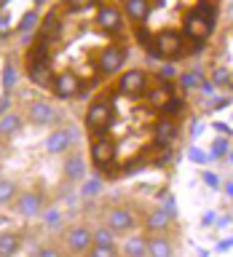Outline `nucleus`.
<instances>
[{"instance_id": "28", "label": "nucleus", "mask_w": 233, "mask_h": 257, "mask_svg": "<svg viewBox=\"0 0 233 257\" xmlns=\"http://www.w3.org/2000/svg\"><path fill=\"white\" fill-rule=\"evenodd\" d=\"M14 198H16V185L11 180H3V177H0V206L11 204Z\"/></svg>"}, {"instance_id": "39", "label": "nucleus", "mask_w": 233, "mask_h": 257, "mask_svg": "<svg viewBox=\"0 0 233 257\" xmlns=\"http://www.w3.org/2000/svg\"><path fill=\"white\" fill-rule=\"evenodd\" d=\"M43 217H46V222H48V225H56V222H59V212H56V209H48Z\"/></svg>"}, {"instance_id": "33", "label": "nucleus", "mask_w": 233, "mask_h": 257, "mask_svg": "<svg viewBox=\"0 0 233 257\" xmlns=\"http://www.w3.org/2000/svg\"><path fill=\"white\" fill-rule=\"evenodd\" d=\"M14 86H16V70H14V64L8 62L3 67V88H6V91H11Z\"/></svg>"}, {"instance_id": "21", "label": "nucleus", "mask_w": 233, "mask_h": 257, "mask_svg": "<svg viewBox=\"0 0 233 257\" xmlns=\"http://www.w3.org/2000/svg\"><path fill=\"white\" fill-rule=\"evenodd\" d=\"M30 64H48V40H38L27 51V67Z\"/></svg>"}, {"instance_id": "27", "label": "nucleus", "mask_w": 233, "mask_h": 257, "mask_svg": "<svg viewBox=\"0 0 233 257\" xmlns=\"http://www.w3.org/2000/svg\"><path fill=\"white\" fill-rule=\"evenodd\" d=\"M148 99L156 104V107H161V104H164L166 99H172V86H166V83H164V86H156L153 91L148 88Z\"/></svg>"}, {"instance_id": "37", "label": "nucleus", "mask_w": 233, "mask_h": 257, "mask_svg": "<svg viewBox=\"0 0 233 257\" xmlns=\"http://www.w3.org/2000/svg\"><path fill=\"white\" fill-rule=\"evenodd\" d=\"M174 75H177V72H174V67H172V64H169V67H161V70H158V78H161V80H166V78L172 80Z\"/></svg>"}, {"instance_id": "22", "label": "nucleus", "mask_w": 233, "mask_h": 257, "mask_svg": "<svg viewBox=\"0 0 233 257\" xmlns=\"http://www.w3.org/2000/svg\"><path fill=\"white\" fill-rule=\"evenodd\" d=\"M22 244V238H19V233H0V257H14L16 254V249H19Z\"/></svg>"}, {"instance_id": "17", "label": "nucleus", "mask_w": 233, "mask_h": 257, "mask_svg": "<svg viewBox=\"0 0 233 257\" xmlns=\"http://www.w3.org/2000/svg\"><path fill=\"white\" fill-rule=\"evenodd\" d=\"M70 145H72V134L67 132V128H56V132H54V134L46 140V150H48V153H54V156H56V153L67 150Z\"/></svg>"}, {"instance_id": "36", "label": "nucleus", "mask_w": 233, "mask_h": 257, "mask_svg": "<svg viewBox=\"0 0 233 257\" xmlns=\"http://www.w3.org/2000/svg\"><path fill=\"white\" fill-rule=\"evenodd\" d=\"M188 156H190L193 161H196V164H204V161H206V153H201V148H190Z\"/></svg>"}, {"instance_id": "46", "label": "nucleus", "mask_w": 233, "mask_h": 257, "mask_svg": "<svg viewBox=\"0 0 233 257\" xmlns=\"http://www.w3.org/2000/svg\"><path fill=\"white\" fill-rule=\"evenodd\" d=\"M228 193H230V196H233V182H230V185H228Z\"/></svg>"}, {"instance_id": "12", "label": "nucleus", "mask_w": 233, "mask_h": 257, "mask_svg": "<svg viewBox=\"0 0 233 257\" xmlns=\"http://www.w3.org/2000/svg\"><path fill=\"white\" fill-rule=\"evenodd\" d=\"M16 209H19V214L24 217H38L43 214V193L38 190H24L19 201H16Z\"/></svg>"}, {"instance_id": "42", "label": "nucleus", "mask_w": 233, "mask_h": 257, "mask_svg": "<svg viewBox=\"0 0 233 257\" xmlns=\"http://www.w3.org/2000/svg\"><path fill=\"white\" fill-rule=\"evenodd\" d=\"M204 182H206V185H212V188H214V185H217V177H214V174H209V172H204Z\"/></svg>"}, {"instance_id": "13", "label": "nucleus", "mask_w": 233, "mask_h": 257, "mask_svg": "<svg viewBox=\"0 0 233 257\" xmlns=\"http://www.w3.org/2000/svg\"><path fill=\"white\" fill-rule=\"evenodd\" d=\"M59 30H62V22H59V11H48L43 19H40V30H38V38L40 40H51L59 35Z\"/></svg>"}, {"instance_id": "40", "label": "nucleus", "mask_w": 233, "mask_h": 257, "mask_svg": "<svg viewBox=\"0 0 233 257\" xmlns=\"http://www.w3.org/2000/svg\"><path fill=\"white\" fill-rule=\"evenodd\" d=\"M8 104H11V96H8V91L0 96V115H6L8 112Z\"/></svg>"}, {"instance_id": "32", "label": "nucleus", "mask_w": 233, "mask_h": 257, "mask_svg": "<svg viewBox=\"0 0 233 257\" xmlns=\"http://www.w3.org/2000/svg\"><path fill=\"white\" fill-rule=\"evenodd\" d=\"M112 233H115V230H110V228H99V230H94V244L112 246Z\"/></svg>"}, {"instance_id": "11", "label": "nucleus", "mask_w": 233, "mask_h": 257, "mask_svg": "<svg viewBox=\"0 0 233 257\" xmlns=\"http://www.w3.org/2000/svg\"><path fill=\"white\" fill-rule=\"evenodd\" d=\"M124 62H126V51L121 46H107L99 54V70L104 75H115V72L124 67Z\"/></svg>"}, {"instance_id": "3", "label": "nucleus", "mask_w": 233, "mask_h": 257, "mask_svg": "<svg viewBox=\"0 0 233 257\" xmlns=\"http://www.w3.org/2000/svg\"><path fill=\"white\" fill-rule=\"evenodd\" d=\"M112 123V102L110 99H96L86 110V126L91 132H102Z\"/></svg>"}, {"instance_id": "19", "label": "nucleus", "mask_w": 233, "mask_h": 257, "mask_svg": "<svg viewBox=\"0 0 233 257\" xmlns=\"http://www.w3.org/2000/svg\"><path fill=\"white\" fill-rule=\"evenodd\" d=\"M27 78H30L32 86H51L54 83V75H51V67H48V64H30Z\"/></svg>"}, {"instance_id": "34", "label": "nucleus", "mask_w": 233, "mask_h": 257, "mask_svg": "<svg viewBox=\"0 0 233 257\" xmlns=\"http://www.w3.org/2000/svg\"><path fill=\"white\" fill-rule=\"evenodd\" d=\"M99 188H102L99 180H88V182H83V196H96Z\"/></svg>"}, {"instance_id": "45", "label": "nucleus", "mask_w": 233, "mask_h": 257, "mask_svg": "<svg viewBox=\"0 0 233 257\" xmlns=\"http://www.w3.org/2000/svg\"><path fill=\"white\" fill-rule=\"evenodd\" d=\"M8 3H11V0H0V11H3V8H6Z\"/></svg>"}, {"instance_id": "38", "label": "nucleus", "mask_w": 233, "mask_h": 257, "mask_svg": "<svg viewBox=\"0 0 233 257\" xmlns=\"http://www.w3.org/2000/svg\"><path fill=\"white\" fill-rule=\"evenodd\" d=\"M225 148H228V145H225V140H217V142H214V150H212V156H217V158H220V156H225Z\"/></svg>"}, {"instance_id": "1", "label": "nucleus", "mask_w": 233, "mask_h": 257, "mask_svg": "<svg viewBox=\"0 0 233 257\" xmlns=\"http://www.w3.org/2000/svg\"><path fill=\"white\" fill-rule=\"evenodd\" d=\"M185 51V38L177 30H161L153 38V54L161 59H177Z\"/></svg>"}, {"instance_id": "23", "label": "nucleus", "mask_w": 233, "mask_h": 257, "mask_svg": "<svg viewBox=\"0 0 233 257\" xmlns=\"http://www.w3.org/2000/svg\"><path fill=\"white\" fill-rule=\"evenodd\" d=\"M169 222H172V214H169L166 209H156V212H150V214H148V220H145L148 230H156V233H161Z\"/></svg>"}, {"instance_id": "24", "label": "nucleus", "mask_w": 233, "mask_h": 257, "mask_svg": "<svg viewBox=\"0 0 233 257\" xmlns=\"http://www.w3.org/2000/svg\"><path fill=\"white\" fill-rule=\"evenodd\" d=\"M19 128H22V118L16 115V112H6V115L0 118V137H3V140L14 137Z\"/></svg>"}, {"instance_id": "4", "label": "nucleus", "mask_w": 233, "mask_h": 257, "mask_svg": "<svg viewBox=\"0 0 233 257\" xmlns=\"http://www.w3.org/2000/svg\"><path fill=\"white\" fill-rule=\"evenodd\" d=\"M150 88V80L142 70H126L118 80V91L126 96H142Z\"/></svg>"}, {"instance_id": "5", "label": "nucleus", "mask_w": 233, "mask_h": 257, "mask_svg": "<svg viewBox=\"0 0 233 257\" xmlns=\"http://www.w3.org/2000/svg\"><path fill=\"white\" fill-rule=\"evenodd\" d=\"M80 78L75 75V72H70V70H64L59 72V75H54V83H51V91L56 99H72V96H78L80 94Z\"/></svg>"}, {"instance_id": "18", "label": "nucleus", "mask_w": 233, "mask_h": 257, "mask_svg": "<svg viewBox=\"0 0 233 257\" xmlns=\"http://www.w3.org/2000/svg\"><path fill=\"white\" fill-rule=\"evenodd\" d=\"M148 257H174V246L166 236L148 238Z\"/></svg>"}, {"instance_id": "29", "label": "nucleus", "mask_w": 233, "mask_h": 257, "mask_svg": "<svg viewBox=\"0 0 233 257\" xmlns=\"http://www.w3.org/2000/svg\"><path fill=\"white\" fill-rule=\"evenodd\" d=\"M233 80V75L228 72V67H222V64H217V67L212 70V83L214 86H228Z\"/></svg>"}, {"instance_id": "16", "label": "nucleus", "mask_w": 233, "mask_h": 257, "mask_svg": "<svg viewBox=\"0 0 233 257\" xmlns=\"http://www.w3.org/2000/svg\"><path fill=\"white\" fill-rule=\"evenodd\" d=\"M62 172H64V180H70V182L83 180V174H86V164H83V158H80V156H67V158H64Z\"/></svg>"}, {"instance_id": "15", "label": "nucleus", "mask_w": 233, "mask_h": 257, "mask_svg": "<svg viewBox=\"0 0 233 257\" xmlns=\"http://www.w3.org/2000/svg\"><path fill=\"white\" fill-rule=\"evenodd\" d=\"M124 11L132 22L142 24L150 14V0H124Z\"/></svg>"}, {"instance_id": "30", "label": "nucleus", "mask_w": 233, "mask_h": 257, "mask_svg": "<svg viewBox=\"0 0 233 257\" xmlns=\"http://www.w3.org/2000/svg\"><path fill=\"white\" fill-rule=\"evenodd\" d=\"M35 24H38V11H27V14L19 19V32H24V35H27V32L35 30Z\"/></svg>"}, {"instance_id": "6", "label": "nucleus", "mask_w": 233, "mask_h": 257, "mask_svg": "<svg viewBox=\"0 0 233 257\" xmlns=\"http://www.w3.org/2000/svg\"><path fill=\"white\" fill-rule=\"evenodd\" d=\"M64 241L75 254H88V249L94 246V230H88L86 225H72L64 233Z\"/></svg>"}, {"instance_id": "35", "label": "nucleus", "mask_w": 233, "mask_h": 257, "mask_svg": "<svg viewBox=\"0 0 233 257\" xmlns=\"http://www.w3.org/2000/svg\"><path fill=\"white\" fill-rule=\"evenodd\" d=\"M35 257H62V252H59V249H54V246H43Z\"/></svg>"}, {"instance_id": "25", "label": "nucleus", "mask_w": 233, "mask_h": 257, "mask_svg": "<svg viewBox=\"0 0 233 257\" xmlns=\"http://www.w3.org/2000/svg\"><path fill=\"white\" fill-rule=\"evenodd\" d=\"M201 83H204V75H201V70H188L180 75V86L185 88V91H193V88H201Z\"/></svg>"}, {"instance_id": "47", "label": "nucleus", "mask_w": 233, "mask_h": 257, "mask_svg": "<svg viewBox=\"0 0 233 257\" xmlns=\"http://www.w3.org/2000/svg\"><path fill=\"white\" fill-rule=\"evenodd\" d=\"M35 3H43V0H35Z\"/></svg>"}, {"instance_id": "10", "label": "nucleus", "mask_w": 233, "mask_h": 257, "mask_svg": "<svg viewBox=\"0 0 233 257\" xmlns=\"http://www.w3.org/2000/svg\"><path fill=\"white\" fill-rule=\"evenodd\" d=\"M137 225V217L132 209H126V206H112L110 212H107V228L110 230H115V233H126V230H132Z\"/></svg>"}, {"instance_id": "7", "label": "nucleus", "mask_w": 233, "mask_h": 257, "mask_svg": "<svg viewBox=\"0 0 233 257\" xmlns=\"http://www.w3.org/2000/svg\"><path fill=\"white\" fill-rule=\"evenodd\" d=\"M96 22H99V27L104 32H121L124 30V11L121 8H115L112 3H102L99 8H96Z\"/></svg>"}, {"instance_id": "41", "label": "nucleus", "mask_w": 233, "mask_h": 257, "mask_svg": "<svg viewBox=\"0 0 233 257\" xmlns=\"http://www.w3.org/2000/svg\"><path fill=\"white\" fill-rule=\"evenodd\" d=\"M86 6H91V0H70L67 8H72V11H78V8H86Z\"/></svg>"}, {"instance_id": "48", "label": "nucleus", "mask_w": 233, "mask_h": 257, "mask_svg": "<svg viewBox=\"0 0 233 257\" xmlns=\"http://www.w3.org/2000/svg\"><path fill=\"white\" fill-rule=\"evenodd\" d=\"M230 161H233V153H230Z\"/></svg>"}, {"instance_id": "44", "label": "nucleus", "mask_w": 233, "mask_h": 257, "mask_svg": "<svg viewBox=\"0 0 233 257\" xmlns=\"http://www.w3.org/2000/svg\"><path fill=\"white\" fill-rule=\"evenodd\" d=\"M204 222L209 225V222H214V212H206V217H204Z\"/></svg>"}, {"instance_id": "2", "label": "nucleus", "mask_w": 233, "mask_h": 257, "mask_svg": "<svg viewBox=\"0 0 233 257\" xmlns=\"http://www.w3.org/2000/svg\"><path fill=\"white\" fill-rule=\"evenodd\" d=\"M212 27H214V19L204 11V8L190 11L188 16H185V22H182L185 35H188L190 40H196V43H204V40L209 38V32H212Z\"/></svg>"}, {"instance_id": "14", "label": "nucleus", "mask_w": 233, "mask_h": 257, "mask_svg": "<svg viewBox=\"0 0 233 257\" xmlns=\"http://www.w3.org/2000/svg\"><path fill=\"white\" fill-rule=\"evenodd\" d=\"M27 118L32 120V123H38V126H46V123L54 120V107L48 102H32L27 107Z\"/></svg>"}, {"instance_id": "43", "label": "nucleus", "mask_w": 233, "mask_h": 257, "mask_svg": "<svg viewBox=\"0 0 233 257\" xmlns=\"http://www.w3.org/2000/svg\"><path fill=\"white\" fill-rule=\"evenodd\" d=\"M6 30H8V16H6V14H0V32L6 35Z\"/></svg>"}, {"instance_id": "8", "label": "nucleus", "mask_w": 233, "mask_h": 257, "mask_svg": "<svg viewBox=\"0 0 233 257\" xmlns=\"http://www.w3.org/2000/svg\"><path fill=\"white\" fill-rule=\"evenodd\" d=\"M115 153H118V148L110 137H96L91 142V161H94V166H99V169L110 166L112 161H115Z\"/></svg>"}, {"instance_id": "20", "label": "nucleus", "mask_w": 233, "mask_h": 257, "mask_svg": "<svg viewBox=\"0 0 233 257\" xmlns=\"http://www.w3.org/2000/svg\"><path fill=\"white\" fill-rule=\"evenodd\" d=\"M124 257H148V238L145 236H129L124 241Z\"/></svg>"}, {"instance_id": "9", "label": "nucleus", "mask_w": 233, "mask_h": 257, "mask_svg": "<svg viewBox=\"0 0 233 257\" xmlns=\"http://www.w3.org/2000/svg\"><path fill=\"white\" fill-rule=\"evenodd\" d=\"M177 134H180V128H177L174 118H164V115H161L156 120V126H153V142H156L158 148H169V145L177 140Z\"/></svg>"}, {"instance_id": "26", "label": "nucleus", "mask_w": 233, "mask_h": 257, "mask_svg": "<svg viewBox=\"0 0 233 257\" xmlns=\"http://www.w3.org/2000/svg\"><path fill=\"white\" fill-rule=\"evenodd\" d=\"M182 110H185V102L180 99V96H172V99H166L164 104H161V115L164 118H177Z\"/></svg>"}, {"instance_id": "31", "label": "nucleus", "mask_w": 233, "mask_h": 257, "mask_svg": "<svg viewBox=\"0 0 233 257\" xmlns=\"http://www.w3.org/2000/svg\"><path fill=\"white\" fill-rule=\"evenodd\" d=\"M88 257H118V249L115 246H102V244H94L88 249Z\"/></svg>"}]
</instances>
